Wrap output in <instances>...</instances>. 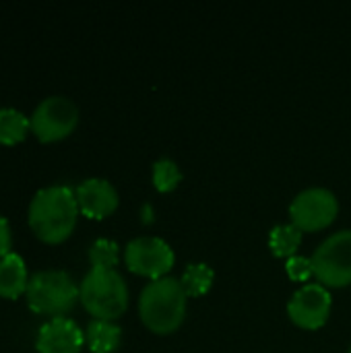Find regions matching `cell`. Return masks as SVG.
Instances as JSON below:
<instances>
[{"mask_svg": "<svg viewBox=\"0 0 351 353\" xmlns=\"http://www.w3.org/2000/svg\"><path fill=\"white\" fill-rule=\"evenodd\" d=\"M79 217L77 196L68 186L41 188L29 203L27 221L31 232L46 244L64 242Z\"/></svg>", "mask_w": 351, "mask_h": 353, "instance_id": "1", "label": "cell"}, {"mask_svg": "<svg viewBox=\"0 0 351 353\" xmlns=\"http://www.w3.org/2000/svg\"><path fill=\"white\" fill-rule=\"evenodd\" d=\"M186 292L174 277L151 281L139 298V314L143 325L157 333L170 335L180 329L186 316Z\"/></svg>", "mask_w": 351, "mask_h": 353, "instance_id": "2", "label": "cell"}, {"mask_svg": "<svg viewBox=\"0 0 351 353\" xmlns=\"http://www.w3.org/2000/svg\"><path fill=\"white\" fill-rule=\"evenodd\" d=\"M79 300L95 321H116L128 308V288L116 269H93L79 288Z\"/></svg>", "mask_w": 351, "mask_h": 353, "instance_id": "3", "label": "cell"}, {"mask_svg": "<svg viewBox=\"0 0 351 353\" xmlns=\"http://www.w3.org/2000/svg\"><path fill=\"white\" fill-rule=\"evenodd\" d=\"M27 304L37 314H50L54 319L66 314L77 298L79 290L68 273L64 271H39L29 277Z\"/></svg>", "mask_w": 351, "mask_h": 353, "instance_id": "4", "label": "cell"}, {"mask_svg": "<svg viewBox=\"0 0 351 353\" xmlns=\"http://www.w3.org/2000/svg\"><path fill=\"white\" fill-rule=\"evenodd\" d=\"M314 275L321 285L345 288L351 283V230L327 238L312 256Z\"/></svg>", "mask_w": 351, "mask_h": 353, "instance_id": "5", "label": "cell"}, {"mask_svg": "<svg viewBox=\"0 0 351 353\" xmlns=\"http://www.w3.org/2000/svg\"><path fill=\"white\" fill-rule=\"evenodd\" d=\"M29 122L33 134L41 143H54L68 137L74 130L79 122V108L68 97L52 95L46 97L41 103H37Z\"/></svg>", "mask_w": 351, "mask_h": 353, "instance_id": "6", "label": "cell"}, {"mask_svg": "<svg viewBox=\"0 0 351 353\" xmlns=\"http://www.w3.org/2000/svg\"><path fill=\"white\" fill-rule=\"evenodd\" d=\"M337 211L339 205L331 190L308 188L294 199L290 207V217L300 232H319L335 221Z\"/></svg>", "mask_w": 351, "mask_h": 353, "instance_id": "7", "label": "cell"}, {"mask_svg": "<svg viewBox=\"0 0 351 353\" xmlns=\"http://www.w3.org/2000/svg\"><path fill=\"white\" fill-rule=\"evenodd\" d=\"M124 261L132 273L149 277L151 281H157L168 275V271L174 267L176 256H174V250L163 240L143 236V238L132 240L126 246Z\"/></svg>", "mask_w": 351, "mask_h": 353, "instance_id": "8", "label": "cell"}, {"mask_svg": "<svg viewBox=\"0 0 351 353\" xmlns=\"http://www.w3.org/2000/svg\"><path fill=\"white\" fill-rule=\"evenodd\" d=\"M331 304L329 290L321 283H310L294 294L288 304V314L300 329L317 331L329 321Z\"/></svg>", "mask_w": 351, "mask_h": 353, "instance_id": "9", "label": "cell"}, {"mask_svg": "<svg viewBox=\"0 0 351 353\" xmlns=\"http://www.w3.org/2000/svg\"><path fill=\"white\" fill-rule=\"evenodd\" d=\"M85 343V335L79 325L70 319L58 316L46 323L37 333L39 353H79Z\"/></svg>", "mask_w": 351, "mask_h": 353, "instance_id": "10", "label": "cell"}, {"mask_svg": "<svg viewBox=\"0 0 351 353\" xmlns=\"http://www.w3.org/2000/svg\"><path fill=\"white\" fill-rule=\"evenodd\" d=\"M79 211L91 219H103L112 215L118 207V192L116 188L101 178H89L79 184L77 192Z\"/></svg>", "mask_w": 351, "mask_h": 353, "instance_id": "11", "label": "cell"}, {"mask_svg": "<svg viewBox=\"0 0 351 353\" xmlns=\"http://www.w3.org/2000/svg\"><path fill=\"white\" fill-rule=\"evenodd\" d=\"M27 267L25 261L14 254L8 252L6 256L0 259V298L6 300H14L21 294L27 292Z\"/></svg>", "mask_w": 351, "mask_h": 353, "instance_id": "12", "label": "cell"}, {"mask_svg": "<svg viewBox=\"0 0 351 353\" xmlns=\"http://www.w3.org/2000/svg\"><path fill=\"white\" fill-rule=\"evenodd\" d=\"M122 339L120 327L112 321H91L85 333V341L91 353H112L118 350Z\"/></svg>", "mask_w": 351, "mask_h": 353, "instance_id": "13", "label": "cell"}, {"mask_svg": "<svg viewBox=\"0 0 351 353\" xmlns=\"http://www.w3.org/2000/svg\"><path fill=\"white\" fill-rule=\"evenodd\" d=\"M31 122L14 108H0V145H17L25 139Z\"/></svg>", "mask_w": 351, "mask_h": 353, "instance_id": "14", "label": "cell"}, {"mask_svg": "<svg viewBox=\"0 0 351 353\" xmlns=\"http://www.w3.org/2000/svg\"><path fill=\"white\" fill-rule=\"evenodd\" d=\"M300 242H302V232L294 225V223H288V225H275L271 236H269V246H271V252L279 259H292L296 256V250L300 248Z\"/></svg>", "mask_w": 351, "mask_h": 353, "instance_id": "15", "label": "cell"}, {"mask_svg": "<svg viewBox=\"0 0 351 353\" xmlns=\"http://www.w3.org/2000/svg\"><path fill=\"white\" fill-rule=\"evenodd\" d=\"M180 283H182L186 296H190V298H201V296H205V294L211 290V285H213V269L207 267V265H203V263H192V265L186 267V271H184Z\"/></svg>", "mask_w": 351, "mask_h": 353, "instance_id": "16", "label": "cell"}, {"mask_svg": "<svg viewBox=\"0 0 351 353\" xmlns=\"http://www.w3.org/2000/svg\"><path fill=\"white\" fill-rule=\"evenodd\" d=\"M182 180L180 168L172 159H159L153 165V184L159 192H170L174 190Z\"/></svg>", "mask_w": 351, "mask_h": 353, "instance_id": "17", "label": "cell"}, {"mask_svg": "<svg viewBox=\"0 0 351 353\" xmlns=\"http://www.w3.org/2000/svg\"><path fill=\"white\" fill-rule=\"evenodd\" d=\"M89 261L93 269H114L118 263V246L112 240H97L89 250Z\"/></svg>", "mask_w": 351, "mask_h": 353, "instance_id": "18", "label": "cell"}, {"mask_svg": "<svg viewBox=\"0 0 351 353\" xmlns=\"http://www.w3.org/2000/svg\"><path fill=\"white\" fill-rule=\"evenodd\" d=\"M285 271H288L290 279H294V281H306V279H310L314 275V265H312V259L292 256V259H288Z\"/></svg>", "mask_w": 351, "mask_h": 353, "instance_id": "19", "label": "cell"}, {"mask_svg": "<svg viewBox=\"0 0 351 353\" xmlns=\"http://www.w3.org/2000/svg\"><path fill=\"white\" fill-rule=\"evenodd\" d=\"M8 248H10V228L8 221L0 215V259L8 254Z\"/></svg>", "mask_w": 351, "mask_h": 353, "instance_id": "20", "label": "cell"}, {"mask_svg": "<svg viewBox=\"0 0 351 353\" xmlns=\"http://www.w3.org/2000/svg\"><path fill=\"white\" fill-rule=\"evenodd\" d=\"M350 353H351V350H350Z\"/></svg>", "mask_w": 351, "mask_h": 353, "instance_id": "21", "label": "cell"}]
</instances>
